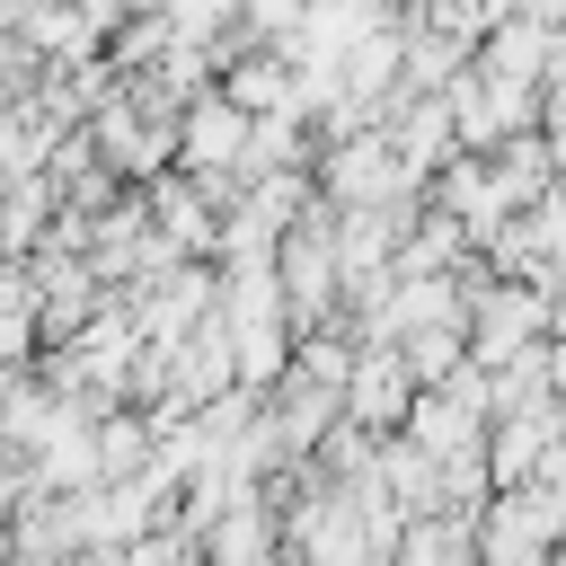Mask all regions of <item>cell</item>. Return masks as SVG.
<instances>
[{
    "mask_svg": "<svg viewBox=\"0 0 566 566\" xmlns=\"http://www.w3.org/2000/svg\"><path fill=\"white\" fill-rule=\"evenodd\" d=\"M248 142H256V124L212 88V97H195L186 115H177V168L186 177H203V186H230V177H248Z\"/></svg>",
    "mask_w": 566,
    "mask_h": 566,
    "instance_id": "obj_1",
    "label": "cell"
},
{
    "mask_svg": "<svg viewBox=\"0 0 566 566\" xmlns=\"http://www.w3.org/2000/svg\"><path fill=\"white\" fill-rule=\"evenodd\" d=\"M18 44L53 71V62H97V44H106V35H97V18H88L80 0H44V9L18 27Z\"/></svg>",
    "mask_w": 566,
    "mask_h": 566,
    "instance_id": "obj_2",
    "label": "cell"
},
{
    "mask_svg": "<svg viewBox=\"0 0 566 566\" xmlns=\"http://www.w3.org/2000/svg\"><path fill=\"white\" fill-rule=\"evenodd\" d=\"M53 221H62V195H53V177L0 186V256H9V265H27V256L53 239Z\"/></svg>",
    "mask_w": 566,
    "mask_h": 566,
    "instance_id": "obj_3",
    "label": "cell"
},
{
    "mask_svg": "<svg viewBox=\"0 0 566 566\" xmlns=\"http://www.w3.org/2000/svg\"><path fill=\"white\" fill-rule=\"evenodd\" d=\"M44 336H35V310H9L0 301V380H27V354H35Z\"/></svg>",
    "mask_w": 566,
    "mask_h": 566,
    "instance_id": "obj_4",
    "label": "cell"
},
{
    "mask_svg": "<svg viewBox=\"0 0 566 566\" xmlns=\"http://www.w3.org/2000/svg\"><path fill=\"white\" fill-rule=\"evenodd\" d=\"M35 9H44V0H0V27H9V35H18V27H27V18H35Z\"/></svg>",
    "mask_w": 566,
    "mask_h": 566,
    "instance_id": "obj_5",
    "label": "cell"
},
{
    "mask_svg": "<svg viewBox=\"0 0 566 566\" xmlns=\"http://www.w3.org/2000/svg\"><path fill=\"white\" fill-rule=\"evenodd\" d=\"M0 566H18V539H9V513H0Z\"/></svg>",
    "mask_w": 566,
    "mask_h": 566,
    "instance_id": "obj_6",
    "label": "cell"
},
{
    "mask_svg": "<svg viewBox=\"0 0 566 566\" xmlns=\"http://www.w3.org/2000/svg\"><path fill=\"white\" fill-rule=\"evenodd\" d=\"M548 566H566V548H557V557H548Z\"/></svg>",
    "mask_w": 566,
    "mask_h": 566,
    "instance_id": "obj_7",
    "label": "cell"
}]
</instances>
